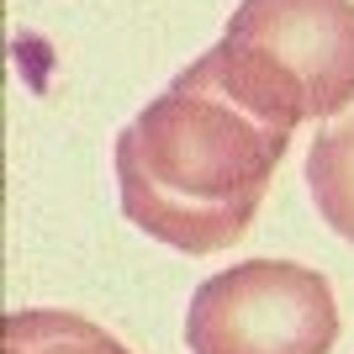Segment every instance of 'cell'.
I'll return each mask as SVG.
<instances>
[{
	"label": "cell",
	"instance_id": "obj_4",
	"mask_svg": "<svg viewBox=\"0 0 354 354\" xmlns=\"http://www.w3.org/2000/svg\"><path fill=\"white\" fill-rule=\"evenodd\" d=\"M307 191L317 201V217L354 243V111L328 122L307 148Z\"/></svg>",
	"mask_w": 354,
	"mask_h": 354
},
{
	"label": "cell",
	"instance_id": "obj_1",
	"mask_svg": "<svg viewBox=\"0 0 354 354\" xmlns=\"http://www.w3.org/2000/svg\"><path fill=\"white\" fill-rule=\"evenodd\" d=\"M291 138L185 64L117 138L122 217L164 249L222 254L254 227Z\"/></svg>",
	"mask_w": 354,
	"mask_h": 354
},
{
	"label": "cell",
	"instance_id": "obj_2",
	"mask_svg": "<svg viewBox=\"0 0 354 354\" xmlns=\"http://www.w3.org/2000/svg\"><path fill=\"white\" fill-rule=\"evenodd\" d=\"M196 69L286 138L339 122L354 111V0H243Z\"/></svg>",
	"mask_w": 354,
	"mask_h": 354
},
{
	"label": "cell",
	"instance_id": "obj_5",
	"mask_svg": "<svg viewBox=\"0 0 354 354\" xmlns=\"http://www.w3.org/2000/svg\"><path fill=\"white\" fill-rule=\"evenodd\" d=\"M0 354H133L101 323L64 307H21L0 323Z\"/></svg>",
	"mask_w": 354,
	"mask_h": 354
},
{
	"label": "cell",
	"instance_id": "obj_3",
	"mask_svg": "<svg viewBox=\"0 0 354 354\" xmlns=\"http://www.w3.org/2000/svg\"><path fill=\"white\" fill-rule=\"evenodd\" d=\"M185 344L191 354H328L339 296L323 270L296 259H243L196 286Z\"/></svg>",
	"mask_w": 354,
	"mask_h": 354
}]
</instances>
